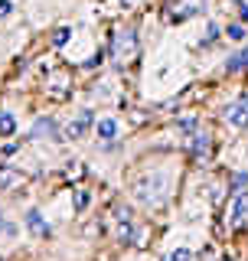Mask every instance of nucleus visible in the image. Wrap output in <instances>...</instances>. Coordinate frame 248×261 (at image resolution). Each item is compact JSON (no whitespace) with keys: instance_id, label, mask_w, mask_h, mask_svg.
I'll return each instance as SVG.
<instances>
[{"instance_id":"obj_1","label":"nucleus","mask_w":248,"mask_h":261,"mask_svg":"<svg viewBox=\"0 0 248 261\" xmlns=\"http://www.w3.org/2000/svg\"><path fill=\"white\" fill-rule=\"evenodd\" d=\"M111 56H114V62H118V65L134 59V56H137V33L134 30H118V33H114Z\"/></svg>"},{"instance_id":"obj_2","label":"nucleus","mask_w":248,"mask_h":261,"mask_svg":"<svg viewBox=\"0 0 248 261\" xmlns=\"http://www.w3.org/2000/svg\"><path fill=\"white\" fill-rule=\"evenodd\" d=\"M134 193H137V199H140V202H147V206L154 202V206H157V202H160L163 196H167V176L157 173L154 179H151V176L140 179V183L134 186Z\"/></svg>"},{"instance_id":"obj_3","label":"nucleus","mask_w":248,"mask_h":261,"mask_svg":"<svg viewBox=\"0 0 248 261\" xmlns=\"http://www.w3.org/2000/svg\"><path fill=\"white\" fill-rule=\"evenodd\" d=\"M46 92L53 101H65L72 95V75L69 72H49L46 75Z\"/></svg>"},{"instance_id":"obj_4","label":"nucleus","mask_w":248,"mask_h":261,"mask_svg":"<svg viewBox=\"0 0 248 261\" xmlns=\"http://www.w3.org/2000/svg\"><path fill=\"white\" fill-rule=\"evenodd\" d=\"M206 4H209V0H173L170 10H167V20L170 23H183V20H189V16L200 13Z\"/></svg>"},{"instance_id":"obj_5","label":"nucleus","mask_w":248,"mask_h":261,"mask_svg":"<svg viewBox=\"0 0 248 261\" xmlns=\"http://www.w3.org/2000/svg\"><path fill=\"white\" fill-rule=\"evenodd\" d=\"M245 219H248V193H235L232 196V202H229V228H242L245 225Z\"/></svg>"},{"instance_id":"obj_6","label":"nucleus","mask_w":248,"mask_h":261,"mask_svg":"<svg viewBox=\"0 0 248 261\" xmlns=\"http://www.w3.org/2000/svg\"><path fill=\"white\" fill-rule=\"evenodd\" d=\"M226 118H229V124H235V127H248V95L238 98L232 108L226 111Z\"/></svg>"},{"instance_id":"obj_7","label":"nucleus","mask_w":248,"mask_h":261,"mask_svg":"<svg viewBox=\"0 0 248 261\" xmlns=\"http://www.w3.org/2000/svg\"><path fill=\"white\" fill-rule=\"evenodd\" d=\"M186 147H189V153H193V157H206V153H209V137L200 134V130H193V134H189V141H186Z\"/></svg>"},{"instance_id":"obj_8","label":"nucleus","mask_w":248,"mask_h":261,"mask_svg":"<svg viewBox=\"0 0 248 261\" xmlns=\"http://www.w3.org/2000/svg\"><path fill=\"white\" fill-rule=\"evenodd\" d=\"M88 127H92V114H88V111H82L76 124H69V127H65V137H82Z\"/></svg>"},{"instance_id":"obj_9","label":"nucleus","mask_w":248,"mask_h":261,"mask_svg":"<svg viewBox=\"0 0 248 261\" xmlns=\"http://www.w3.org/2000/svg\"><path fill=\"white\" fill-rule=\"evenodd\" d=\"M20 183V170L13 167H0V190H13Z\"/></svg>"},{"instance_id":"obj_10","label":"nucleus","mask_w":248,"mask_h":261,"mask_svg":"<svg viewBox=\"0 0 248 261\" xmlns=\"http://www.w3.org/2000/svg\"><path fill=\"white\" fill-rule=\"evenodd\" d=\"M33 137H56V121L36 118V124H33Z\"/></svg>"},{"instance_id":"obj_11","label":"nucleus","mask_w":248,"mask_h":261,"mask_svg":"<svg viewBox=\"0 0 248 261\" xmlns=\"http://www.w3.org/2000/svg\"><path fill=\"white\" fill-rule=\"evenodd\" d=\"M226 69H229V72H242V69H248V46H245V49H238L232 59L226 62Z\"/></svg>"},{"instance_id":"obj_12","label":"nucleus","mask_w":248,"mask_h":261,"mask_svg":"<svg viewBox=\"0 0 248 261\" xmlns=\"http://www.w3.org/2000/svg\"><path fill=\"white\" fill-rule=\"evenodd\" d=\"M27 225H30V232H33V235H46V232H49V225L43 222V216H39L36 209H33L30 216H27Z\"/></svg>"},{"instance_id":"obj_13","label":"nucleus","mask_w":248,"mask_h":261,"mask_svg":"<svg viewBox=\"0 0 248 261\" xmlns=\"http://www.w3.org/2000/svg\"><path fill=\"white\" fill-rule=\"evenodd\" d=\"M13 130H16V121H13V114H0V134H7V137H10L13 134Z\"/></svg>"},{"instance_id":"obj_14","label":"nucleus","mask_w":248,"mask_h":261,"mask_svg":"<svg viewBox=\"0 0 248 261\" xmlns=\"http://www.w3.org/2000/svg\"><path fill=\"white\" fill-rule=\"evenodd\" d=\"M98 134H102V137H114V134H118V124H114V121H98Z\"/></svg>"},{"instance_id":"obj_15","label":"nucleus","mask_w":248,"mask_h":261,"mask_svg":"<svg viewBox=\"0 0 248 261\" xmlns=\"http://www.w3.org/2000/svg\"><path fill=\"white\" fill-rule=\"evenodd\" d=\"M69 36H72V30L69 27H59V30L53 33V43L56 46H65V43H69Z\"/></svg>"},{"instance_id":"obj_16","label":"nucleus","mask_w":248,"mask_h":261,"mask_svg":"<svg viewBox=\"0 0 248 261\" xmlns=\"http://www.w3.org/2000/svg\"><path fill=\"white\" fill-rule=\"evenodd\" d=\"M163 261H189V251L177 248V251H170V255H163Z\"/></svg>"},{"instance_id":"obj_17","label":"nucleus","mask_w":248,"mask_h":261,"mask_svg":"<svg viewBox=\"0 0 248 261\" xmlns=\"http://www.w3.org/2000/svg\"><path fill=\"white\" fill-rule=\"evenodd\" d=\"M65 173H69V179H72V183H76V179H82L79 173H82V163L76 160V163H69V167H65Z\"/></svg>"},{"instance_id":"obj_18","label":"nucleus","mask_w":248,"mask_h":261,"mask_svg":"<svg viewBox=\"0 0 248 261\" xmlns=\"http://www.w3.org/2000/svg\"><path fill=\"white\" fill-rule=\"evenodd\" d=\"M245 186H248V176H245V173H235V179H232V190H235V193H242Z\"/></svg>"},{"instance_id":"obj_19","label":"nucleus","mask_w":248,"mask_h":261,"mask_svg":"<svg viewBox=\"0 0 248 261\" xmlns=\"http://www.w3.org/2000/svg\"><path fill=\"white\" fill-rule=\"evenodd\" d=\"M216 36H219V27H216V23H209V27H206V39H203V43L209 46V43H212Z\"/></svg>"},{"instance_id":"obj_20","label":"nucleus","mask_w":248,"mask_h":261,"mask_svg":"<svg viewBox=\"0 0 248 261\" xmlns=\"http://www.w3.org/2000/svg\"><path fill=\"white\" fill-rule=\"evenodd\" d=\"M76 209H79V212L88 209V193H79V196H76Z\"/></svg>"},{"instance_id":"obj_21","label":"nucleus","mask_w":248,"mask_h":261,"mask_svg":"<svg viewBox=\"0 0 248 261\" xmlns=\"http://www.w3.org/2000/svg\"><path fill=\"white\" fill-rule=\"evenodd\" d=\"M245 36V30L238 27V23H232V27H229V39H242Z\"/></svg>"},{"instance_id":"obj_22","label":"nucleus","mask_w":248,"mask_h":261,"mask_svg":"<svg viewBox=\"0 0 248 261\" xmlns=\"http://www.w3.org/2000/svg\"><path fill=\"white\" fill-rule=\"evenodd\" d=\"M10 13V4H7V0H0V16H7Z\"/></svg>"},{"instance_id":"obj_23","label":"nucleus","mask_w":248,"mask_h":261,"mask_svg":"<svg viewBox=\"0 0 248 261\" xmlns=\"http://www.w3.org/2000/svg\"><path fill=\"white\" fill-rule=\"evenodd\" d=\"M242 20H245V23H248V7H242Z\"/></svg>"},{"instance_id":"obj_24","label":"nucleus","mask_w":248,"mask_h":261,"mask_svg":"<svg viewBox=\"0 0 248 261\" xmlns=\"http://www.w3.org/2000/svg\"><path fill=\"white\" fill-rule=\"evenodd\" d=\"M121 4H134V0H121Z\"/></svg>"},{"instance_id":"obj_25","label":"nucleus","mask_w":248,"mask_h":261,"mask_svg":"<svg viewBox=\"0 0 248 261\" xmlns=\"http://www.w3.org/2000/svg\"><path fill=\"white\" fill-rule=\"evenodd\" d=\"M219 261H229V258H219Z\"/></svg>"},{"instance_id":"obj_26","label":"nucleus","mask_w":248,"mask_h":261,"mask_svg":"<svg viewBox=\"0 0 248 261\" xmlns=\"http://www.w3.org/2000/svg\"><path fill=\"white\" fill-rule=\"evenodd\" d=\"M0 228H4V222H0Z\"/></svg>"}]
</instances>
